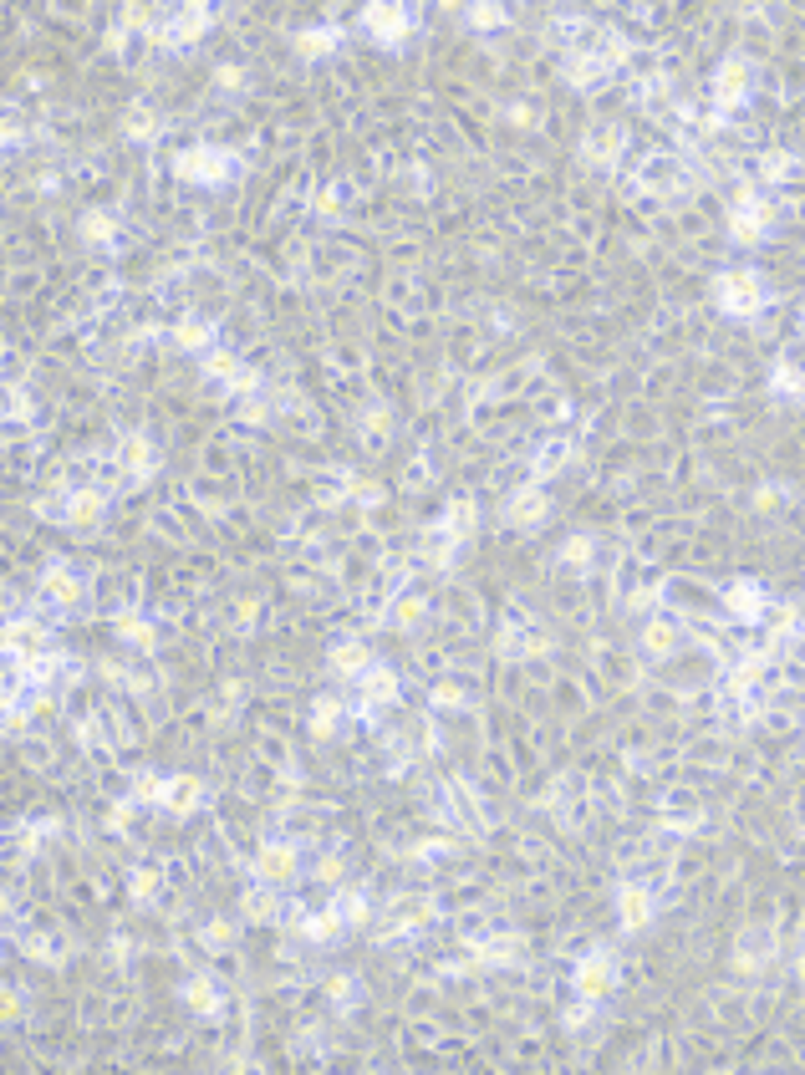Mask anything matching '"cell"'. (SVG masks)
Segmentation results:
<instances>
[{
	"instance_id": "6da1fadb",
	"label": "cell",
	"mask_w": 805,
	"mask_h": 1075,
	"mask_svg": "<svg viewBox=\"0 0 805 1075\" xmlns=\"http://www.w3.org/2000/svg\"><path fill=\"white\" fill-rule=\"evenodd\" d=\"M174 169H179V179H189V184H224L240 164H234L224 148H184V154L174 158Z\"/></svg>"
},
{
	"instance_id": "7a4b0ae2",
	"label": "cell",
	"mask_w": 805,
	"mask_h": 1075,
	"mask_svg": "<svg viewBox=\"0 0 805 1075\" xmlns=\"http://www.w3.org/2000/svg\"><path fill=\"white\" fill-rule=\"evenodd\" d=\"M41 596H46L56 612H72V607L87 602V576H82L77 566L56 561V566H46V576H41Z\"/></svg>"
},
{
	"instance_id": "3957f363",
	"label": "cell",
	"mask_w": 805,
	"mask_h": 1075,
	"mask_svg": "<svg viewBox=\"0 0 805 1075\" xmlns=\"http://www.w3.org/2000/svg\"><path fill=\"white\" fill-rule=\"evenodd\" d=\"M301 871V851L291 841H265L255 856V881H271V887H291Z\"/></svg>"
},
{
	"instance_id": "277c9868",
	"label": "cell",
	"mask_w": 805,
	"mask_h": 1075,
	"mask_svg": "<svg viewBox=\"0 0 805 1075\" xmlns=\"http://www.w3.org/2000/svg\"><path fill=\"white\" fill-rule=\"evenodd\" d=\"M113 464H117V474H128V480H154V469H158L154 439H144V433H128V439L117 443Z\"/></svg>"
},
{
	"instance_id": "5b68a950",
	"label": "cell",
	"mask_w": 805,
	"mask_h": 1075,
	"mask_svg": "<svg viewBox=\"0 0 805 1075\" xmlns=\"http://www.w3.org/2000/svg\"><path fill=\"white\" fill-rule=\"evenodd\" d=\"M719 301H724V312H734V316L754 312V306H760V275L754 271H729L724 281H719Z\"/></svg>"
},
{
	"instance_id": "8992f818",
	"label": "cell",
	"mask_w": 805,
	"mask_h": 1075,
	"mask_svg": "<svg viewBox=\"0 0 805 1075\" xmlns=\"http://www.w3.org/2000/svg\"><path fill=\"white\" fill-rule=\"evenodd\" d=\"M103 515H107V494L103 490H72V494H66V505H62V525H72V531H92Z\"/></svg>"
},
{
	"instance_id": "52a82bcc",
	"label": "cell",
	"mask_w": 805,
	"mask_h": 1075,
	"mask_svg": "<svg viewBox=\"0 0 805 1075\" xmlns=\"http://www.w3.org/2000/svg\"><path fill=\"white\" fill-rule=\"evenodd\" d=\"M363 26H367V36H373V41L398 46V41L408 36V11H402V5H367Z\"/></svg>"
},
{
	"instance_id": "ba28073f",
	"label": "cell",
	"mask_w": 805,
	"mask_h": 1075,
	"mask_svg": "<svg viewBox=\"0 0 805 1075\" xmlns=\"http://www.w3.org/2000/svg\"><path fill=\"white\" fill-rule=\"evenodd\" d=\"M423 617H429V602H423L418 592H398L388 607H383V627H393V632H413Z\"/></svg>"
},
{
	"instance_id": "9c48e42d",
	"label": "cell",
	"mask_w": 805,
	"mask_h": 1075,
	"mask_svg": "<svg viewBox=\"0 0 805 1075\" xmlns=\"http://www.w3.org/2000/svg\"><path fill=\"white\" fill-rule=\"evenodd\" d=\"M199 805H204V785H199L194 775H169V785H164V811H169V816H194Z\"/></svg>"
},
{
	"instance_id": "30bf717a",
	"label": "cell",
	"mask_w": 805,
	"mask_h": 1075,
	"mask_svg": "<svg viewBox=\"0 0 805 1075\" xmlns=\"http://www.w3.org/2000/svg\"><path fill=\"white\" fill-rule=\"evenodd\" d=\"M174 347L179 352H214V322L209 316H179L174 322Z\"/></svg>"
},
{
	"instance_id": "8fae6325",
	"label": "cell",
	"mask_w": 805,
	"mask_h": 1075,
	"mask_svg": "<svg viewBox=\"0 0 805 1075\" xmlns=\"http://www.w3.org/2000/svg\"><path fill=\"white\" fill-rule=\"evenodd\" d=\"M209 31V11L204 5H184V11H174V21L164 26V41L169 46H189V41H199Z\"/></svg>"
},
{
	"instance_id": "7c38bea8",
	"label": "cell",
	"mask_w": 805,
	"mask_h": 1075,
	"mask_svg": "<svg viewBox=\"0 0 805 1075\" xmlns=\"http://www.w3.org/2000/svg\"><path fill=\"white\" fill-rule=\"evenodd\" d=\"M367 668H377L373 652H367V642H352V637H347V642H337V648H332V673H337V678L363 683Z\"/></svg>"
},
{
	"instance_id": "4fadbf2b",
	"label": "cell",
	"mask_w": 805,
	"mask_h": 1075,
	"mask_svg": "<svg viewBox=\"0 0 805 1075\" xmlns=\"http://www.w3.org/2000/svg\"><path fill=\"white\" fill-rule=\"evenodd\" d=\"M296 928H301V938H306V943L326 948L332 938L342 933V928H347V922L337 918V907H312V912H301V922H296Z\"/></svg>"
},
{
	"instance_id": "5bb4252c",
	"label": "cell",
	"mask_w": 805,
	"mask_h": 1075,
	"mask_svg": "<svg viewBox=\"0 0 805 1075\" xmlns=\"http://www.w3.org/2000/svg\"><path fill=\"white\" fill-rule=\"evenodd\" d=\"M179 999H184L194 1014H220V1010H224L220 984H214V979H204V973H199V979H184V984H179Z\"/></svg>"
},
{
	"instance_id": "9a60e30c",
	"label": "cell",
	"mask_w": 805,
	"mask_h": 1075,
	"mask_svg": "<svg viewBox=\"0 0 805 1075\" xmlns=\"http://www.w3.org/2000/svg\"><path fill=\"white\" fill-rule=\"evenodd\" d=\"M113 632L123 637V642H133V648H144V652L158 648V627L148 622L144 612H117V617H113Z\"/></svg>"
},
{
	"instance_id": "2e32d148",
	"label": "cell",
	"mask_w": 805,
	"mask_h": 1075,
	"mask_svg": "<svg viewBox=\"0 0 805 1075\" xmlns=\"http://www.w3.org/2000/svg\"><path fill=\"white\" fill-rule=\"evenodd\" d=\"M363 703H398V673H388V668H367L363 673Z\"/></svg>"
},
{
	"instance_id": "e0dca14e",
	"label": "cell",
	"mask_w": 805,
	"mask_h": 1075,
	"mask_svg": "<svg viewBox=\"0 0 805 1075\" xmlns=\"http://www.w3.org/2000/svg\"><path fill=\"white\" fill-rule=\"evenodd\" d=\"M158 887H164V867H158V861H138V867H133V877H128L133 902L148 907V902L158 897Z\"/></svg>"
},
{
	"instance_id": "ac0fdd59",
	"label": "cell",
	"mask_w": 805,
	"mask_h": 1075,
	"mask_svg": "<svg viewBox=\"0 0 805 1075\" xmlns=\"http://www.w3.org/2000/svg\"><path fill=\"white\" fill-rule=\"evenodd\" d=\"M342 719H347V703L332 699V693L312 703V734H316V739H332V734L342 729Z\"/></svg>"
},
{
	"instance_id": "d6986e66",
	"label": "cell",
	"mask_w": 805,
	"mask_h": 1075,
	"mask_svg": "<svg viewBox=\"0 0 805 1075\" xmlns=\"http://www.w3.org/2000/svg\"><path fill=\"white\" fill-rule=\"evenodd\" d=\"M607 984H611V963L601 959V953H591V959L576 969V989H581L586 999H597V994H607Z\"/></svg>"
},
{
	"instance_id": "ffe728a7",
	"label": "cell",
	"mask_w": 805,
	"mask_h": 1075,
	"mask_svg": "<svg viewBox=\"0 0 805 1075\" xmlns=\"http://www.w3.org/2000/svg\"><path fill=\"white\" fill-rule=\"evenodd\" d=\"M275 912H281V902H275L271 881H260V887H250V892H245V918L250 922H275Z\"/></svg>"
},
{
	"instance_id": "44dd1931",
	"label": "cell",
	"mask_w": 805,
	"mask_h": 1075,
	"mask_svg": "<svg viewBox=\"0 0 805 1075\" xmlns=\"http://www.w3.org/2000/svg\"><path fill=\"white\" fill-rule=\"evenodd\" d=\"M332 907H337V918L347 922V928H363L367 912H373V907H367V892H357V887H342V892L332 897Z\"/></svg>"
},
{
	"instance_id": "7402d4cb",
	"label": "cell",
	"mask_w": 805,
	"mask_h": 1075,
	"mask_svg": "<svg viewBox=\"0 0 805 1075\" xmlns=\"http://www.w3.org/2000/svg\"><path fill=\"white\" fill-rule=\"evenodd\" d=\"M82 240H87V245H113L117 220L107 214V209H87V214H82Z\"/></svg>"
},
{
	"instance_id": "603a6c76",
	"label": "cell",
	"mask_w": 805,
	"mask_h": 1075,
	"mask_svg": "<svg viewBox=\"0 0 805 1075\" xmlns=\"http://www.w3.org/2000/svg\"><path fill=\"white\" fill-rule=\"evenodd\" d=\"M332 46H337V31H332V26H306V31H296V52L306 56V62L326 56Z\"/></svg>"
},
{
	"instance_id": "cb8c5ba5",
	"label": "cell",
	"mask_w": 805,
	"mask_h": 1075,
	"mask_svg": "<svg viewBox=\"0 0 805 1075\" xmlns=\"http://www.w3.org/2000/svg\"><path fill=\"white\" fill-rule=\"evenodd\" d=\"M642 648L658 652V658H668V652L678 648V627L668 622V617H652V622L642 627Z\"/></svg>"
},
{
	"instance_id": "d4e9b609",
	"label": "cell",
	"mask_w": 805,
	"mask_h": 1075,
	"mask_svg": "<svg viewBox=\"0 0 805 1075\" xmlns=\"http://www.w3.org/2000/svg\"><path fill=\"white\" fill-rule=\"evenodd\" d=\"M744 92H750V66H744V62H724V66H719V97H724V103H740Z\"/></svg>"
},
{
	"instance_id": "484cf974",
	"label": "cell",
	"mask_w": 805,
	"mask_h": 1075,
	"mask_svg": "<svg viewBox=\"0 0 805 1075\" xmlns=\"http://www.w3.org/2000/svg\"><path fill=\"white\" fill-rule=\"evenodd\" d=\"M240 373H245V367H240V357H234V352H224V347L204 352V377H214V383H224V388H230Z\"/></svg>"
},
{
	"instance_id": "4316f807",
	"label": "cell",
	"mask_w": 805,
	"mask_h": 1075,
	"mask_svg": "<svg viewBox=\"0 0 805 1075\" xmlns=\"http://www.w3.org/2000/svg\"><path fill=\"white\" fill-rule=\"evenodd\" d=\"M342 209H347V189H342V184H326V189H316V199H312V214H316V220H342Z\"/></svg>"
},
{
	"instance_id": "83f0119b",
	"label": "cell",
	"mask_w": 805,
	"mask_h": 1075,
	"mask_svg": "<svg viewBox=\"0 0 805 1075\" xmlns=\"http://www.w3.org/2000/svg\"><path fill=\"white\" fill-rule=\"evenodd\" d=\"M199 943H204L209 953H224V948H234V922H230V918H209L204 928H199Z\"/></svg>"
},
{
	"instance_id": "f1b7e54d",
	"label": "cell",
	"mask_w": 805,
	"mask_h": 1075,
	"mask_svg": "<svg viewBox=\"0 0 805 1075\" xmlns=\"http://www.w3.org/2000/svg\"><path fill=\"white\" fill-rule=\"evenodd\" d=\"M617 148H622V133L617 128H597L591 138H586V158H597V164H611Z\"/></svg>"
},
{
	"instance_id": "f546056e",
	"label": "cell",
	"mask_w": 805,
	"mask_h": 1075,
	"mask_svg": "<svg viewBox=\"0 0 805 1075\" xmlns=\"http://www.w3.org/2000/svg\"><path fill=\"white\" fill-rule=\"evenodd\" d=\"M326 994H332V1004H337L342 1014H352V1010H357V999H363V984H357V979H352V973H337V979H332V989H326Z\"/></svg>"
},
{
	"instance_id": "4dcf8cb0",
	"label": "cell",
	"mask_w": 805,
	"mask_h": 1075,
	"mask_svg": "<svg viewBox=\"0 0 805 1075\" xmlns=\"http://www.w3.org/2000/svg\"><path fill=\"white\" fill-rule=\"evenodd\" d=\"M164 785H169V780H164V775H154V770H144V775H138V780H133V801H138V805H164Z\"/></svg>"
},
{
	"instance_id": "1f68e13d",
	"label": "cell",
	"mask_w": 805,
	"mask_h": 1075,
	"mask_svg": "<svg viewBox=\"0 0 805 1075\" xmlns=\"http://www.w3.org/2000/svg\"><path fill=\"white\" fill-rule=\"evenodd\" d=\"M541 515H546V500H541L535 490L515 494V505H510V520H515V525H535Z\"/></svg>"
},
{
	"instance_id": "d6a6232c",
	"label": "cell",
	"mask_w": 805,
	"mask_h": 1075,
	"mask_svg": "<svg viewBox=\"0 0 805 1075\" xmlns=\"http://www.w3.org/2000/svg\"><path fill=\"white\" fill-rule=\"evenodd\" d=\"M622 922L627 928H642V922H648V892H642V887H622Z\"/></svg>"
},
{
	"instance_id": "836d02e7",
	"label": "cell",
	"mask_w": 805,
	"mask_h": 1075,
	"mask_svg": "<svg viewBox=\"0 0 805 1075\" xmlns=\"http://www.w3.org/2000/svg\"><path fill=\"white\" fill-rule=\"evenodd\" d=\"M123 128H128V138L148 143V138H158V113H154V107H133Z\"/></svg>"
},
{
	"instance_id": "e575fe53",
	"label": "cell",
	"mask_w": 805,
	"mask_h": 1075,
	"mask_svg": "<svg viewBox=\"0 0 805 1075\" xmlns=\"http://www.w3.org/2000/svg\"><path fill=\"white\" fill-rule=\"evenodd\" d=\"M734 234H740V240H760V234H765V214H760L754 204H744L740 214H734Z\"/></svg>"
},
{
	"instance_id": "d590c367",
	"label": "cell",
	"mask_w": 805,
	"mask_h": 1075,
	"mask_svg": "<svg viewBox=\"0 0 805 1075\" xmlns=\"http://www.w3.org/2000/svg\"><path fill=\"white\" fill-rule=\"evenodd\" d=\"M454 541H459L454 531H433L429 535V561H433V566H449V561H454Z\"/></svg>"
},
{
	"instance_id": "8d00e7d4",
	"label": "cell",
	"mask_w": 805,
	"mask_h": 1075,
	"mask_svg": "<svg viewBox=\"0 0 805 1075\" xmlns=\"http://www.w3.org/2000/svg\"><path fill=\"white\" fill-rule=\"evenodd\" d=\"M347 500H352V505H367V510H373V505H383V484L352 480V484H347Z\"/></svg>"
},
{
	"instance_id": "74e56055",
	"label": "cell",
	"mask_w": 805,
	"mask_h": 1075,
	"mask_svg": "<svg viewBox=\"0 0 805 1075\" xmlns=\"http://www.w3.org/2000/svg\"><path fill=\"white\" fill-rule=\"evenodd\" d=\"M443 531H454V535L474 531V505H469V500H454V505H449V520H443Z\"/></svg>"
},
{
	"instance_id": "f35d334b",
	"label": "cell",
	"mask_w": 805,
	"mask_h": 1075,
	"mask_svg": "<svg viewBox=\"0 0 805 1075\" xmlns=\"http://www.w3.org/2000/svg\"><path fill=\"white\" fill-rule=\"evenodd\" d=\"M433 709H443V713H454V709H464V688H454V683H433Z\"/></svg>"
},
{
	"instance_id": "ab89813d",
	"label": "cell",
	"mask_w": 805,
	"mask_h": 1075,
	"mask_svg": "<svg viewBox=\"0 0 805 1075\" xmlns=\"http://www.w3.org/2000/svg\"><path fill=\"white\" fill-rule=\"evenodd\" d=\"M26 413H31V398L11 383V393H5V418H11V423H26Z\"/></svg>"
},
{
	"instance_id": "60d3db41",
	"label": "cell",
	"mask_w": 805,
	"mask_h": 1075,
	"mask_svg": "<svg viewBox=\"0 0 805 1075\" xmlns=\"http://www.w3.org/2000/svg\"><path fill=\"white\" fill-rule=\"evenodd\" d=\"M214 87H220V92H240V87H245V66L224 62L220 72H214Z\"/></svg>"
},
{
	"instance_id": "b9f144b4",
	"label": "cell",
	"mask_w": 805,
	"mask_h": 1075,
	"mask_svg": "<svg viewBox=\"0 0 805 1075\" xmlns=\"http://www.w3.org/2000/svg\"><path fill=\"white\" fill-rule=\"evenodd\" d=\"M561 561H566V566H576V571H581L586 561H591V541H586V535H576V541L566 545V551H561Z\"/></svg>"
},
{
	"instance_id": "7bdbcfd3",
	"label": "cell",
	"mask_w": 805,
	"mask_h": 1075,
	"mask_svg": "<svg viewBox=\"0 0 805 1075\" xmlns=\"http://www.w3.org/2000/svg\"><path fill=\"white\" fill-rule=\"evenodd\" d=\"M312 871H316V881H342V856H322Z\"/></svg>"
},
{
	"instance_id": "ee69618b",
	"label": "cell",
	"mask_w": 805,
	"mask_h": 1075,
	"mask_svg": "<svg viewBox=\"0 0 805 1075\" xmlns=\"http://www.w3.org/2000/svg\"><path fill=\"white\" fill-rule=\"evenodd\" d=\"M469 21H474V26H500V21H505V11H500V5H480Z\"/></svg>"
},
{
	"instance_id": "f6af8a7d",
	"label": "cell",
	"mask_w": 805,
	"mask_h": 1075,
	"mask_svg": "<svg viewBox=\"0 0 805 1075\" xmlns=\"http://www.w3.org/2000/svg\"><path fill=\"white\" fill-rule=\"evenodd\" d=\"M765 169H770V174H765V179H790V169H795V158H780V154H775V158H765Z\"/></svg>"
},
{
	"instance_id": "bcb514c9",
	"label": "cell",
	"mask_w": 805,
	"mask_h": 1075,
	"mask_svg": "<svg viewBox=\"0 0 805 1075\" xmlns=\"http://www.w3.org/2000/svg\"><path fill=\"white\" fill-rule=\"evenodd\" d=\"M255 612H260V602H250V596H245V602H240V607L230 612V617H234V627H240V632H245V627H250V617H255Z\"/></svg>"
},
{
	"instance_id": "7dc6e473",
	"label": "cell",
	"mask_w": 805,
	"mask_h": 1075,
	"mask_svg": "<svg viewBox=\"0 0 805 1075\" xmlns=\"http://www.w3.org/2000/svg\"><path fill=\"white\" fill-rule=\"evenodd\" d=\"M107 959H113V963L128 959V938H113V943H107Z\"/></svg>"
},
{
	"instance_id": "c3c4849f",
	"label": "cell",
	"mask_w": 805,
	"mask_h": 1075,
	"mask_svg": "<svg viewBox=\"0 0 805 1075\" xmlns=\"http://www.w3.org/2000/svg\"><path fill=\"white\" fill-rule=\"evenodd\" d=\"M154 15H148V5H128V26H148Z\"/></svg>"
},
{
	"instance_id": "681fc988",
	"label": "cell",
	"mask_w": 805,
	"mask_h": 1075,
	"mask_svg": "<svg viewBox=\"0 0 805 1075\" xmlns=\"http://www.w3.org/2000/svg\"><path fill=\"white\" fill-rule=\"evenodd\" d=\"M15 1014H21V994L11 989V994H5V1020H15Z\"/></svg>"
}]
</instances>
